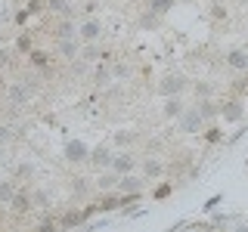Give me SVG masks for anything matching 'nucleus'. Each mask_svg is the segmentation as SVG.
<instances>
[{
    "instance_id": "1",
    "label": "nucleus",
    "mask_w": 248,
    "mask_h": 232,
    "mask_svg": "<svg viewBox=\"0 0 248 232\" xmlns=\"http://www.w3.org/2000/svg\"><path fill=\"white\" fill-rule=\"evenodd\" d=\"M10 204H13V211H16V214H25V211H31V201H28V192H13Z\"/></svg>"
},
{
    "instance_id": "2",
    "label": "nucleus",
    "mask_w": 248,
    "mask_h": 232,
    "mask_svg": "<svg viewBox=\"0 0 248 232\" xmlns=\"http://www.w3.org/2000/svg\"><path fill=\"white\" fill-rule=\"evenodd\" d=\"M81 220H84V214H81V211H68V214L59 220V226H62V229H72V226H78Z\"/></svg>"
},
{
    "instance_id": "3",
    "label": "nucleus",
    "mask_w": 248,
    "mask_h": 232,
    "mask_svg": "<svg viewBox=\"0 0 248 232\" xmlns=\"http://www.w3.org/2000/svg\"><path fill=\"white\" fill-rule=\"evenodd\" d=\"M10 99H13V102H19V105H22V102L28 99V90H25V87H13V90H10Z\"/></svg>"
},
{
    "instance_id": "4",
    "label": "nucleus",
    "mask_w": 248,
    "mask_h": 232,
    "mask_svg": "<svg viewBox=\"0 0 248 232\" xmlns=\"http://www.w3.org/2000/svg\"><path fill=\"white\" fill-rule=\"evenodd\" d=\"M16 50H19V53H25V56H28V53L34 50V46H31V37H28V34H25V37H19V41H16Z\"/></svg>"
},
{
    "instance_id": "5",
    "label": "nucleus",
    "mask_w": 248,
    "mask_h": 232,
    "mask_svg": "<svg viewBox=\"0 0 248 232\" xmlns=\"http://www.w3.org/2000/svg\"><path fill=\"white\" fill-rule=\"evenodd\" d=\"M37 232H59V226H56V220H44L41 226H37Z\"/></svg>"
},
{
    "instance_id": "6",
    "label": "nucleus",
    "mask_w": 248,
    "mask_h": 232,
    "mask_svg": "<svg viewBox=\"0 0 248 232\" xmlns=\"http://www.w3.org/2000/svg\"><path fill=\"white\" fill-rule=\"evenodd\" d=\"M143 170H146V176H155L161 167H158V161H146V167H143Z\"/></svg>"
},
{
    "instance_id": "7",
    "label": "nucleus",
    "mask_w": 248,
    "mask_h": 232,
    "mask_svg": "<svg viewBox=\"0 0 248 232\" xmlns=\"http://www.w3.org/2000/svg\"><path fill=\"white\" fill-rule=\"evenodd\" d=\"M115 167H118V170H130V167H134V161H130V158H118V161H115Z\"/></svg>"
},
{
    "instance_id": "8",
    "label": "nucleus",
    "mask_w": 248,
    "mask_h": 232,
    "mask_svg": "<svg viewBox=\"0 0 248 232\" xmlns=\"http://www.w3.org/2000/svg\"><path fill=\"white\" fill-rule=\"evenodd\" d=\"M108 81V72L106 68H96V84H106Z\"/></svg>"
},
{
    "instance_id": "9",
    "label": "nucleus",
    "mask_w": 248,
    "mask_h": 232,
    "mask_svg": "<svg viewBox=\"0 0 248 232\" xmlns=\"http://www.w3.org/2000/svg\"><path fill=\"white\" fill-rule=\"evenodd\" d=\"M6 139H10V130H6V127H0V143H6Z\"/></svg>"
},
{
    "instance_id": "10",
    "label": "nucleus",
    "mask_w": 248,
    "mask_h": 232,
    "mask_svg": "<svg viewBox=\"0 0 248 232\" xmlns=\"http://www.w3.org/2000/svg\"><path fill=\"white\" fill-rule=\"evenodd\" d=\"M0 65H6V53L3 50H0Z\"/></svg>"
},
{
    "instance_id": "11",
    "label": "nucleus",
    "mask_w": 248,
    "mask_h": 232,
    "mask_svg": "<svg viewBox=\"0 0 248 232\" xmlns=\"http://www.w3.org/2000/svg\"><path fill=\"white\" fill-rule=\"evenodd\" d=\"M0 161H3V152H0Z\"/></svg>"
}]
</instances>
